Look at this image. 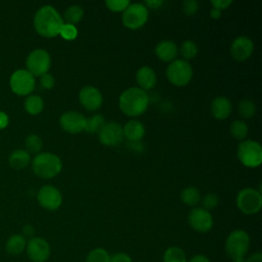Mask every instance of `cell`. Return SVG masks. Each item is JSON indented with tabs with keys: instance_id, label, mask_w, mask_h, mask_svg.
<instances>
[{
	"instance_id": "cell-43",
	"label": "cell",
	"mask_w": 262,
	"mask_h": 262,
	"mask_svg": "<svg viewBox=\"0 0 262 262\" xmlns=\"http://www.w3.org/2000/svg\"><path fill=\"white\" fill-rule=\"evenodd\" d=\"M246 262H262V253L258 251L251 254L250 256L246 257Z\"/></svg>"
},
{
	"instance_id": "cell-6",
	"label": "cell",
	"mask_w": 262,
	"mask_h": 262,
	"mask_svg": "<svg viewBox=\"0 0 262 262\" xmlns=\"http://www.w3.org/2000/svg\"><path fill=\"white\" fill-rule=\"evenodd\" d=\"M238 161L248 168H257L262 163V147L259 142L246 139L243 140L236 149Z\"/></svg>"
},
{
	"instance_id": "cell-26",
	"label": "cell",
	"mask_w": 262,
	"mask_h": 262,
	"mask_svg": "<svg viewBox=\"0 0 262 262\" xmlns=\"http://www.w3.org/2000/svg\"><path fill=\"white\" fill-rule=\"evenodd\" d=\"M180 198L185 205L189 207H194L201 201V193L196 187L187 186L182 189L180 193Z\"/></svg>"
},
{
	"instance_id": "cell-13",
	"label": "cell",
	"mask_w": 262,
	"mask_h": 262,
	"mask_svg": "<svg viewBox=\"0 0 262 262\" xmlns=\"http://www.w3.org/2000/svg\"><path fill=\"white\" fill-rule=\"evenodd\" d=\"M37 200L39 205L48 211L57 210L62 204V195L58 188L49 184L43 185L39 189Z\"/></svg>"
},
{
	"instance_id": "cell-12",
	"label": "cell",
	"mask_w": 262,
	"mask_h": 262,
	"mask_svg": "<svg viewBox=\"0 0 262 262\" xmlns=\"http://www.w3.org/2000/svg\"><path fill=\"white\" fill-rule=\"evenodd\" d=\"M26 252L32 262H46L51 255V247L45 238L34 236L27 242Z\"/></svg>"
},
{
	"instance_id": "cell-44",
	"label": "cell",
	"mask_w": 262,
	"mask_h": 262,
	"mask_svg": "<svg viewBox=\"0 0 262 262\" xmlns=\"http://www.w3.org/2000/svg\"><path fill=\"white\" fill-rule=\"evenodd\" d=\"M164 2L161 1V0H147L144 2V5L148 8H151V9H156V8H159ZM147 8V9H148Z\"/></svg>"
},
{
	"instance_id": "cell-28",
	"label": "cell",
	"mask_w": 262,
	"mask_h": 262,
	"mask_svg": "<svg viewBox=\"0 0 262 262\" xmlns=\"http://www.w3.org/2000/svg\"><path fill=\"white\" fill-rule=\"evenodd\" d=\"M110 260L111 254L104 248L97 247L87 253L84 262H110Z\"/></svg>"
},
{
	"instance_id": "cell-14",
	"label": "cell",
	"mask_w": 262,
	"mask_h": 262,
	"mask_svg": "<svg viewBox=\"0 0 262 262\" xmlns=\"http://www.w3.org/2000/svg\"><path fill=\"white\" fill-rule=\"evenodd\" d=\"M124 138L123 127L117 122L105 123L98 132V139L105 146H117Z\"/></svg>"
},
{
	"instance_id": "cell-11",
	"label": "cell",
	"mask_w": 262,
	"mask_h": 262,
	"mask_svg": "<svg viewBox=\"0 0 262 262\" xmlns=\"http://www.w3.org/2000/svg\"><path fill=\"white\" fill-rule=\"evenodd\" d=\"M187 222L188 225L199 233L209 232L214 225L212 214L202 207H195L189 211Z\"/></svg>"
},
{
	"instance_id": "cell-20",
	"label": "cell",
	"mask_w": 262,
	"mask_h": 262,
	"mask_svg": "<svg viewBox=\"0 0 262 262\" xmlns=\"http://www.w3.org/2000/svg\"><path fill=\"white\" fill-rule=\"evenodd\" d=\"M211 114L217 120H224L229 117L232 104L231 101L225 96H217L211 102Z\"/></svg>"
},
{
	"instance_id": "cell-19",
	"label": "cell",
	"mask_w": 262,
	"mask_h": 262,
	"mask_svg": "<svg viewBox=\"0 0 262 262\" xmlns=\"http://www.w3.org/2000/svg\"><path fill=\"white\" fill-rule=\"evenodd\" d=\"M136 82L140 89L146 91L151 90L157 85V75L152 68L143 66L136 72Z\"/></svg>"
},
{
	"instance_id": "cell-41",
	"label": "cell",
	"mask_w": 262,
	"mask_h": 262,
	"mask_svg": "<svg viewBox=\"0 0 262 262\" xmlns=\"http://www.w3.org/2000/svg\"><path fill=\"white\" fill-rule=\"evenodd\" d=\"M187 262H211V260L205 254H195L190 258H188Z\"/></svg>"
},
{
	"instance_id": "cell-10",
	"label": "cell",
	"mask_w": 262,
	"mask_h": 262,
	"mask_svg": "<svg viewBox=\"0 0 262 262\" xmlns=\"http://www.w3.org/2000/svg\"><path fill=\"white\" fill-rule=\"evenodd\" d=\"M35 77L27 70H16L10 77L9 85L17 95L25 96L29 95L35 88Z\"/></svg>"
},
{
	"instance_id": "cell-45",
	"label": "cell",
	"mask_w": 262,
	"mask_h": 262,
	"mask_svg": "<svg viewBox=\"0 0 262 262\" xmlns=\"http://www.w3.org/2000/svg\"><path fill=\"white\" fill-rule=\"evenodd\" d=\"M9 123V118L6 115V113L0 111V130L4 129Z\"/></svg>"
},
{
	"instance_id": "cell-35",
	"label": "cell",
	"mask_w": 262,
	"mask_h": 262,
	"mask_svg": "<svg viewBox=\"0 0 262 262\" xmlns=\"http://www.w3.org/2000/svg\"><path fill=\"white\" fill-rule=\"evenodd\" d=\"M219 204V198L216 193H213V192H209L207 193L205 196H203L202 199V205L205 210L209 211L210 210H213L215 209Z\"/></svg>"
},
{
	"instance_id": "cell-33",
	"label": "cell",
	"mask_w": 262,
	"mask_h": 262,
	"mask_svg": "<svg viewBox=\"0 0 262 262\" xmlns=\"http://www.w3.org/2000/svg\"><path fill=\"white\" fill-rule=\"evenodd\" d=\"M25 145L27 147V151L30 154H40L42 147H43V142L42 139L36 135V134H30L25 141Z\"/></svg>"
},
{
	"instance_id": "cell-32",
	"label": "cell",
	"mask_w": 262,
	"mask_h": 262,
	"mask_svg": "<svg viewBox=\"0 0 262 262\" xmlns=\"http://www.w3.org/2000/svg\"><path fill=\"white\" fill-rule=\"evenodd\" d=\"M180 53L184 60L192 59L198 54V45L192 40H184L180 46Z\"/></svg>"
},
{
	"instance_id": "cell-24",
	"label": "cell",
	"mask_w": 262,
	"mask_h": 262,
	"mask_svg": "<svg viewBox=\"0 0 262 262\" xmlns=\"http://www.w3.org/2000/svg\"><path fill=\"white\" fill-rule=\"evenodd\" d=\"M187 256L184 250L178 246L168 247L163 254V262H187Z\"/></svg>"
},
{
	"instance_id": "cell-27",
	"label": "cell",
	"mask_w": 262,
	"mask_h": 262,
	"mask_svg": "<svg viewBox=\"0 0 262 262\" xmlns=\"http://www.w3.org/2000/svg\"><path fill=\"white\" fill-rule=\"evenodd\" d=\"M84 15V10L80 5H71L69 6L63 13V18L67 21V24L76 25L78 24Z\"/></svg>"
},
{
	"instance_id": "cell-18",
	"label": "cell",
	"mask_w": 262,
	"mask_h": 262,
	"mask_svg": "<svg viewBox=\"0 0 262 262\" xmlns=\"http://www.w3.org/2000/svg\"><path fill=\"white\" fill-rule=\"evenodd\" d=\"M178 47L177 45L171 41V40H163L159 42L155 48V53L161 59L165 62H171L176 59L178 55Z\"/></svg>"
},
{
	"instance_id": "cell-47",
	"label": "cell",
	"mask_w": 262,
	"mask_h": 262,
	"mask_svg": "<svg viewBox=\"0 0 262 262\" xmlns=\"http://www.w3.org/2000/svg\"><path fill=\"white\" fill-rule=\"evenodd\" d=\"M232 262H246V257L245 258H242V259H237V260H234Z\"/></svg>"
},
{
	"instance_id": "cell-37",
	"label": "cell",
	"mask_w": 262,
	"mask_h": 262,
	"mask_svg": "<svg viewBox=\"0 0 262 262\" xmlns=\"http://www.w3.org/2000/svg\"><path fill=\"white\" fill-rule=\"evenodd\" d=\"M199 6H200V3L195 0H185L182 3V11L184 12L185 15L192 16L198 12Z\"/></svg>"
},
{
	"instance_id": "cell-8",
	"label": "cell",
	"mask_w": 262,
	"mask_h": 262,
	"mask_svg": "<svg viewBox=\"0 0 262 262\" xmlns=\"http://www.w3.org/2000/svg\"><path fill=\"white\" fill-rule=\"evenodd\" d=\"M148 19V9L142 3H130L123 11V25L130 30H137L145 25Z\"/></svg>"
},
{
	"instance_id": "cell-1",
	"label": "cell",
	"mask_w": 262,
	"mask_h": 262,
	"mask_svg": "<svg viewBox=\"0 0 262 262\" xmlns=\"http://www.w3.org/2000/svg\"><path fill=\"white\" fill-rule=\"evenodd\" d=\"M59 12L51 5L41 6L35 13L34 27L36 32L45 38H53L59 35L63 25Z\"/></svg>"
},
{
	"instance_id": "cell-40",
	"label": "cell",
	"mask_w": 262,
	"mask_h": 262,
	"mask_svg": "<svg viewBox=\"0 0 262 262\" xmlns=\"http://www.w3.org/2000/svg\"><path fill=\"white\" fill-rule=\"evenodd\" d=\"M210 3L213 6V8H216L222 11L232 4V0H211Z\"/></svg>"
},
{
	"instance_id": "cell-21",
	"label": "cell",
	"mask_w": 262,
	"mask_h": 262,
	"mask_svg": "<svg viewBox=\"0 0 262 262\" xmlns=\"http://www.w3.org/2000/svg\"><path fill=\"white\" fill-rule=\"evenodd\" d=\"M123 134L130 142L140 141L145 134V127L140 121L131 120L124 125Z\"/></svg>"
},
{
	"instance_id": "cell-16",
	"label": "cell",
	"mask_w": 262,
	"mask_h": 262,
	"mask_svg": "<svg viewBox=\"0 0 262 262\" xmlns=\"http://www.w3.org/2000/svg\"><path fill=\"white\" fill-rule=\"evenodd\" d=\"M79 101L84 108L93 112L98 110L103 101V97L99 89L94 86H84L79 92Z\"/></svg>"
},
{
	"instance_id": "cell-34",
	"label": "cell",
	"mask_w": 262,
	"mask_h": 262,
	"mask_svg": "<svg viewBox=\"0 0 262 262\" xmlns=\"http://www.w3.org/2000/svg\"><path fill=\"white\" fill-rule=\"evenodd\" d=\"M59 35L62 39L68 40V41H72L75 40L78 36V29L76 26L71 25V24H63L60 31H59Z\"/></svg>"
},
{
	"instance_id": "cell-17",
	"label": "cell",
	"mask_w": 262,
	"mask_h": 262,
	"mask_svg": "<svg viewBox=\"0 0 262 262\" xmlns=\"http://www.w3.org/2000/svg\"><path fill=\"white\" fill-rule=\"evenodd\" d=\"M254 51V43L247 36L236 37L230 46V54L237 61L247 60Z\"/></svg>"
},
{
	"instance_id": "cell-39",
	"label": "cell",
	"mask_w": 262,
	"mask_h": 262,
	"mask_svg": "<svg viewBox=\"0 0 262 262\" xmlns=\"http://www.w3.org/2000/svg\"><path fill=\"white\" fill-rule=\"evenodd\" d=\"M110 262H133L132 257L125 252H118L111 255Z\"/></svg>"
},
{
	"instance_id": "cell-31",
	"label": "cell",
	"mask_w": 262,
	"mask_h": 262,
	"mask_svg": "<svg viewBox=\"0 0 262 262\" xmlns=\"http://www.w3.org/2000/svg\"><path fill=\"white\" fill-rule=\"evenodd\" d=\"M238 114L241 115V117L245 118V119H250L252 117L255 116L256 114V105L254 103V101H252L251 99L248 98H244L238 102Z\"/></svg>"
},
{
	"instance_id": "cell-23",
	"label": "cell",
	"mask_w": 262,
	"mask_h": 262,
	"mask_svg": "<svg viewBox=\"0 0 262 262\" xmlns=\"http://www.w3.org/2000/svg\"><path fill=\"white\" fill-rule=\"evenodd\" d=\"M27 238L21 234H13L6 242V251L10 255H19L26 251Z\"/></svg>"
},
{
	"instance_id": "cell-30",
	"label": "cell",
	"mask_w": 262,
	"mask_h": 262,
	"mask_svg": "<svg viewBox=\"0 0 262 262\" xmlns=\"http://www.w3.org/2000/svg\"><path fill=\"white\" fill-rule=\"evenodd\" d=\"M104 124H105V121L101 115L97 114V115L91 116L89 118H86L84 131L88 133H98L101 130V128L104 126Z\"/></svg>"
},
{
	"instance_id": "cell-46",
	"label": "cell",
	"mask_w": 262,
	"mask_h": 262,
	"mask_svg": "<svg viewBox=\"0 0 262 262\" xmlns=\"http://www.w3.org/2000/svg\"><path fill=\"white\" fill-rule=\"evenodd\" d=\"M221 10L219 9H216V8H211L210 10V16L213 18V19H217L221 16Z\"/></svg>"
},
{
	"instance_id": "cell-5",
	"label": "cell",
	"mask_w": 262,
	"mask_h": 262,
	"mask_svg": "<svg viewBox=\"0 0 262 262\" xmlns=\"http://www.w3.org/2000/svg\"><path fill=\"white\" fill-rule=\"evenodd\" d=\"M237 209L245 215H255L262 207V194L260 190L246 187L238 191L235 199Z\"/></svg>"
},
{
	"instance_id": "cell-42",
	"label": "cell",
	"mask_w": 262,
	"mask_h": 262,
	"mask_svg": "<svg viewBox=\"0 0 262 262\" xmlns=\"http://www.w3.org/2000/svg\"><path fill=\"white\" fill-rule=\"evenodd\" d=\"M34 233H35V228L33 227V225H31V224H26L24 227H23V236H25V237H29V239L30 238H32V237H34Z\"/></svg>"
},
{
	"instance_id": "cell-38",
	"label": "cell",
	"mask_w": 262,
	"mask_h": 262,
	"mask_svg": "<svg viewBox=\"0 0 262 262\" xmlns=\"http://www.w3.org/2000/svg\"><path fill=\"white\" fill-rule=\"evenodd\" d=\"M54 84H55V80L52 75L46 73L40 77V85L44 89H51V88H53Z\"/></svg>"
},
{
	"instance_id": "cell-4",
	"label": "cell",
	"mask_w": 262,
	"mask_h": 262,
	"mask_svg": "<svg viewBox=\"0 0 262 262\" xmlns=\"http://www.w3.org/2000/svg\"><path fill=\"white\" fill-rule=\"evenodd\" d=\"M251 246L249 233L244 229H234L228 233L224 243V250L227 257L231 260L245 258Z\"/></svg>"
},
{
	"instance_id": "cell-25",
	"label": "cell",
	"mask_w": 262,
	"mask_h": 262,
	"mask_svg": "<svg viewBox=\"0 0 262 262\" xmlns=\"http://www.w3.org/2000/svg\"><path fill=\"white\" fill-rule=\"evenodd\" d=\"M25 110L27 111V113H29L30 115H38L40 114L43 108H44V101L42 99L41 96L36 95V94H32L29 95L24 103Z\"/></svg>"
},
{
	"instance_id": "cell-3",
	"label": "cell",
	"mask_w": 262,
	"mask_h": 262,
	"mask_svg": "<svg viewBox=\"0 0 262 262\" xmlns=\"http://www.w3.org/2000/svg\"><path fill=\"white\" fill-rule=\"evenodd\" d=\"M33 172L40 178L50 179L58 175L62 169L60 158L52 152H40L32 162Z\"/></svg>"
},
{
	"instance_id": "cell-9",
	"label": "cell",
	"mask_w": 262,
	"mask_h": 262,
	"mask_svg": "<svg viewBox=\"0 0 262 262\" xmlns=\"http://www.w3.org/2000/svg\"><path fill=\"white\" fill-rule=\"evenodd\" d=\"M51 64L50 54L42 48L34 49L29 53L26 59L27 71H29L34 77H41L48 73Z\"/></svg>"
},
{
	"instance_id": "cell-29",
	"label": "cell",
	"mask_w": 262,
	"mask_h": 262,
	"mask_svg": "<svg viewBox=\"0 0 262 262\" xmlns=\"http://www.w3.org/2000/svg\"><path fill=\"white\" fill-rule=\"evenodd\" d=\"M229 132L233 138L243 141L248 135L249 127L244 121L234 120L229 126Z\"/></svg>"
},
{
	"instance_id": "cell-7",
	"label": "cell",
	"mask_w": 262,
	"mask_h": 262,
	"mask_svg": "<svg viewBox=\"0 0 262 262\" xmlns=\"http://www.w3.org/2000/svg\"><path fill=\"white\" fill-rule=\"evenodd\" d=\"M192 68L184 59H175L171 61L166 70V76L169 82L175 86L181 87L187 85L192 78Z\"/></svg>"
},
{
	"instance_id": "cell-15",
	"label": "cell",
	"mask_w": 262,
	"mask_h": 262,
	"mask_svg": "<svg viewBox=\"0 0 262 262\" xmlns=\"http://www.w3.org/2000/svg\"><path fill=\"white\" fill-rule=\"evenodd\" d=\"M86 118L79 112L68 111L59 118V125L68 133L78 134L85 129Z\"/></svg>"
},
{
	"instance_id": "cell-36",
	"label": "cell",
	"mask_w": 262,
	"mask_h": 262,
	"mask_svg": "<svg viewBox=\"0 0 262 262\" xmlns=\"http://www.w3.org/2000/svg\"><path fill=\"white\" fill-rule=\"evenodd\" d=\"M105 6L114 12H121L124 11L128 5L130 4V1L128 0H106L104 2Z\"/></svg>"
},
{
	"instance_id": "cell-2",
	"label": "cell",
	"mask_w": 262,
	"mask_h": 262,
	"mask_svg": "<svg viewBox=\"0 0 262 262\" xmlns=\"http://www.w3.org/2000/svg\"><path fill=\"white\" fill-rule=\"evenodd\" d=\"M149 98L146 91L139 87L124 90L119 97V107L128 117H138L148 107Z\"/></svg>"
},
{
	"instance_id": "cell-22",
	"label": "cell",
	"mask_w": 262,
	"mask_h": 262,
	"mask_svg": "<svg viewBox=\"0 0 262 262\" xmlns=\"http://www.w3.org/2000/svg\"><path fill=\"white\" fill-rule=\"evenodd\" d=\"M30 154L25 149H15L9 156V165L16 170L26 168L30 164Z\"/></svg>"
}]
</instances>
